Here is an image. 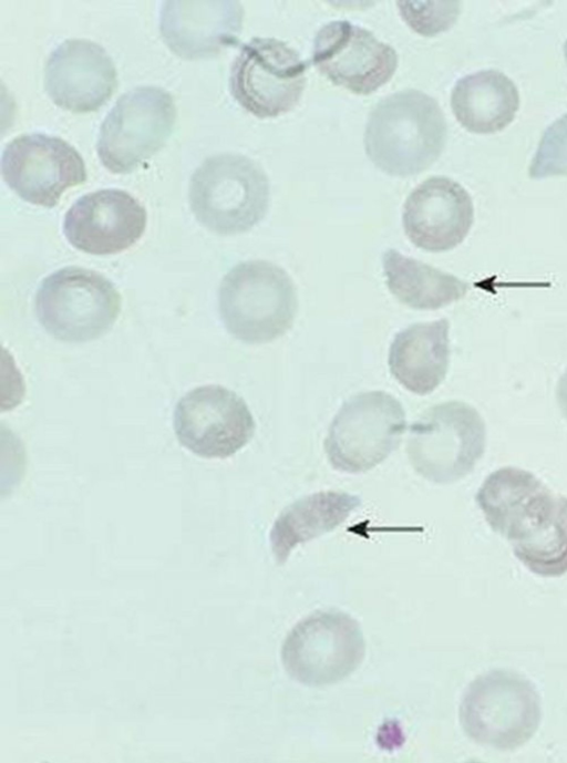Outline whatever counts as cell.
Masks as SVG:
<instances>
[{
  "label": "cell",
  "mask_w": 567,
  "mask_h": 763,
  "mask_svg": "<svg viewBox=\"0 0 567 763\" xmlns=\"http://www.w3.org/2000/svg\"><path fill=\"white\" fill-rule=\"evenodd\" d=\"M189 205L196 219L218 235L248 231L267 214L269 181L252 159L224 153L206 158L189 183Z\"/></svg>",
  "instance_id": "cell-3"
},
{
  "label": "cell",
  "mask_w": 567,
  "mask_h": 763,
  "mask_svg": "<svg viewBox=\"0 0 567 763\" xmlns=\"http://www.w3.org/2000/svg\"><path fill=\"white\" fill-rule=\"evenodd\" d=\"M1 173L23 200L52 208L62 194L86 181L80 153L66 141L42 133L14 137L3 148Z\"/></svg>",
  "instance_id": "cell-12"
},
{
  "label": "cell",
  "mask_w": 567,
  "mask_h": 763,
  "mask_svg": "<svg viewBox=\"0 0 567 763\" xmlns=\"http://www.w3.org/2000/svg\"><path fill=\"white\" fill-rule=\"evenodd\" d=\"M218 306L233 337L248 344H261L292 327L298 298L293 281L281 267L266 260H248L223 278Z\"/></svg>",
  "instance_id": "cell-2"
},
{
  "label": "cell",
  "mask_w": 567,
  "mask_h": 763,
  "mask_svg": "<svg viewBox=\"0 0 567 763\" xmlns=\"http://www.w3.org/2000/svg\"><path fill=\"white\" fill-rule=\"evenodd\" d=\"M147 214L130 193L107 188L81 196L68 209L63 234L76 249L112 255L133 246L144 234Z\"/></svg>",
  "instance_id": "cell-14"
},
{
  "label": "cell",
  "mask_w": 567,
  "mask_h": 763,
  "mask_svg": "<svg viewBox=\"0 0 567 763\" xmlns=\"http://www.w3.org/2000/svg\"><path fill=\"white\" fill-rule=\"evenodd\" d=\"M447 127L435 99L419 90L383 97L370 112L363 136L369 159L383 173L406 177L441 155Z\"/></svg>",
  "instance_id": "cell-1"
},
{
  "label": "cell",
  "mask_w": 567,
  "mask_h": 763,
  "mask_svg": "<svg viewBox=\"0 0 567 763\" xmlns=\"http://www.w3.org/2000/svg\"><path fill=\"white\" fill-rule=\"evenodd\" d=\"M390 292L416 310H436L462 299L468 283L417 259L388 249L382 256Z\"/></svg>",
  "instance_id": "cell-21"
},
{
  "label": "cell",
  "mask_w": 567,
  "mask_h": 763,
  "mask_svg": "<svg viewBox=\"0 0 567 763\" xmlns=\"http://www.w3.org/2000/svg\"><path fill=\"white\" fill-rule=\"evenodd\" d=\"M50 99L74 113L99 110L112 96L116 69L106 50L85 39H69L50 54L44 70Z\"/></svg>",
  "instance_id": "cell-16"
},
{
  "label": "cell",
  "mask_w": 567,
  "mask_h": 763,
  "mask_svg": "<svg viewBox=\"0 0 567 763\" xmlns=\"http://www.w3.org/2000/svg\"><path fill=\"white\" fill-rule=\"evenodd\" d=\"M176 121L172 95L157 86H140L123 94L103 120L96 151L114 174L134 171L158 152Z\"/></svg>",
  "instance_id": "cell-9"
},
{
  "label": "cell",
  "mask_w": 567,
  "mask_h": 763,
  "mask_svg": "<svg viewBox=\"0 0 567 763\" xmlns=\"http://www.w3.org/2000/svg\"><path fill=\"white\" fill-rule=\"evenodd\" d=\"M308 62L276 38H252L241 45L229 75L235 101L258 118L290 112L306 86Z\"/></svg>",
  "instance_id": "cell-10"
},
{
  "label": "cell",
  "mask_w": 567,
  "mask_h": 763,
  "mask_svg": "<svg viewBox=\"0 0 567 763\" xmlns=\"http://www.w3.org/2000/svg\"><path fill=\"white\" fill-rule=\"evenodd\" d=\"M530 178L567 175V114L544 132L528 167Z\"/></svg>",
  "instance_id": "cell-24"
},
{
  "label": "cell",
  "mask_w": 567,
  "mask_h": 763,
  "mask_svg": "<svg viewBox=\"0 0 567 763\" xmlns=\"http://www.w3.org/2000/svg\"><path fill=\"white\" fill-rule=\"evenodd\" d=\"M365 642L358 621L336 610L303 618L287 635L281 661L286 672L309 687L334 684L361 664Z\"/></svg>",
  "instance_id": "cell-8"
},
{
  "label": "cell",
  "mask_w": 567,
  "mask_h": 763,
  "mask_svg": "<svg viewBox=\"0 0 567 763\" xmlns=\"http://www.w3.org/2000/svg\"><path fill=\"white\" fill-rule=\"evenodd\" d=\"M405 426L404 409L391 394H355L342 404L329 426L324 440L328 461L339 472H367L399 446Z\"/></svg>",
  "instance_id": "cell-7"
},
{
  "label": "cell",
  "mask_w": 567,
  "mask_h": 763,
  "mask_svg": "<svg viewBox=\"0 0 567 763\" xmlns=\"http://www.w3.org/2000/svg\"><path fill=\"white\" fill-rule=\"evenodd\" d=\"M485 446L486 426L477 410L447 401L427 409L410 426L406 453L423 478L451 484L474 470Z\"/></svg>",
  "instance_id": "cell-4"
},
{
  "label": "cell",
  "mask_w": 567,
  "mask_h": 763,
  "mask_svg": "<svg viewBox=\"0 0 567 763\" xmlns=\"http://www.w3.org/2000/svg\"><path fill=\"white\" fill-rule=\"evenodd\" d=\"M512 548L514 556L537 576L567 574V497L561 495L557 514L544 530Z\"/></svg>",
  "instance_id": "cell-22"
},
{
  "label": "cell",
  "mask_w": 567,
  "mask_h": 763,
  "mask_svg": "<svg viewBox=\"0 0 567 763\" xmlns=\"http://www.w3.org/2000/svg\"><path fill=\"white\" fill-rule=\"evenodd\" d=\"M121 311V295L101 274L70 266L45 277L35 295L39 322L53 338L86 342L107 332Z\"/></svg>",
  "instance_id": "cell-5"
},
{
  "label": "cell",
  "mask_w": 567,
  "mask_h": 763,
  "mask_svg": "<svg viewBox=\"0 0 567 763\" xmlns=\"http://www.w3.org/2000/svg\"><path fill=\"white\" fill-rule=\"evenodd\" d=\"M243 19L238 1H164L159 31L176 55L207 59L238 42Z\"/></svg>",
  "instance_id": "cell-17"
},
{
  "label": "cell",
  "mask_w": 567,
  "mask_h": 763,
  "mask_svg": "<svg viewBox=\"0 0 567 763\" xmlns=\"http://www.w3.org/2000/svg\"><path fill=\"white\" fill-rule=\"evenodd\" d=\"M451 107L467 131L489 134L504 130L515 118L519 93L515 83L496 70H482L458 79Z\"/></svg>",
  "instance_id": "cell-20"
},
{
  "label": "cell",
  "mask_w": 567,
  "mask_h": 763,
  "mask_svg": "<svg viewBox=\"0 0 567 763\" xmlns=\"http://www.w3.org/2000/svg\"><path fill=\"white\" fill-rule=\"evenodd\" d=\"M179 443L205 458H226L254 436L256 424L246 402L234 391L208 384L187 392L173 416Z\"/></svg>",
  "instance_id": "cell-11"
},
{
  "label": "cell",
  "mask_w": 567,
  "mask_h": 763,
  "mask_svg": "<svg viewBox=\"0 0 567 763\" xmlns=\"http://www.w3.org/2000/svg\"><path fill=\"white\" fill-rule=\"evenodd\" d=\"M556 399L564 417L567 420V369L558 380Z\"/></svg>",
  "instance_id": "cell-25"
},
{
  "label": "cell",
  "mask_w": 567,
  "mask_h": 763,
  "mask_svg": "<svg viewBox=\"0 0 567 763\" xmlns=\"http://www.w3.org/2000/svg\"><path fill=\"white\" fill-rule=\"evenodd\" d=\"M360 504L357 495L323 491L288 505L276 518L269 535L276 563L285 564L297 546L337 528Z\"/></svg>",
  "instance_id": "cell-19"
},
{
  "label": "cell",
  "mask_w": 567,
  "mask_h": 763,
  "mask_svg": "<svg viewBox=\"0 0 567 763\" xmlns=\"http://www.w3.org/2000/svg\"><path fill=\"white\" fill-rule=\"evenodd\" d=\"M311 61L333 84L368 95L391 80L399 58L390 44L378 40L371 31L336 20L317 32Z\"/></svg>",
  "instance_id": "cell-13"
},
{
  "label": "cell",
  "mask_w": 567,
  "mask_h": 763,
  "mask_svg": "<svg viewBox=\"0 0 567 763\" xmlns=\"http://www.w3.org/2000/svg\"><path fill=\"white\" fill-rule=\"evenodd\" d=\"M564 55H565V60H566V63H567V41H566L565 44H564Z\"/></svg>",
  "instance_id": "cell-26"
},
{
  "label": "cell",
  "mask_w": 567,
  "mask_h": 763,
  "mask_svg": "<svg viewBox=\"0 0 567 763\" xmlns=\"http://www.w3.org/2000/svg\"><path fill=\"white\" fill-rule=\"evenodd\" d=\"M540 699L534 685L517 673L489 671L465 691L460 721L475 742L498 750L525 744L540 722Z\"/></svg>",
  "instance_id": "cell-6"
},
{
  "label": "cell",
  "mask_w": 567,
  "mask_h": 763,
  "mask_svg": "<svg viewBox=\"0 0 567 763\" xmlns=\"http://www.w3.org/2000/svg\"><path fill=\"white\" fill-rule=\"evenodd\" d=\"M474 221L467 190L446 176H432L408 196L402 223L410 241L425 251L442 252L458 246Z\"/></svg>",
  "instance_id": "cell-15"
},
{
  "label": "cell",
  "mask_w": 567,
  "mask_h": 763,
  "mask_svg": "<svg viewBox=\"0 0 567 763\" xmlns=\"http://www.w3.org/2000/svg\"><path fill=\"white\" fill-rule=\"evenodd\" d=\"M399 13L416 33L433 37L449 30L457 20L461 3L457 1H399Z\"/></svg>",
  "instance_id": "cell-23"
},
{
  "label": "cell",
  "mask_w": 567,
  "mask_h": 763,
  "mask_svg": "<svg viewBox=\"0 0 567 763\" xmlns=\"http://www.w3.org/2000/svg\"><path fill=\"white\" fill-rule=\"evenodd\" d=\"M449 330V320L442 318L411 324L395 334L389 368L408 391L426 395L443 382L450 363Z\"/></svg>",
  "instance_id": "cell-18"
}]
</instances>
